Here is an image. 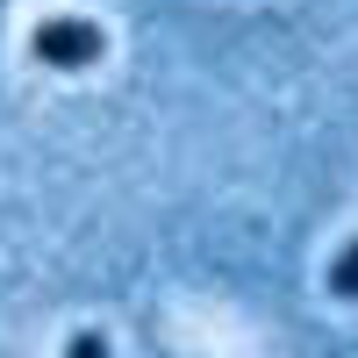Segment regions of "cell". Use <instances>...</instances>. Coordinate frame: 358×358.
I'll list each match as a JSON object with an SVG mask.
<instances>
[{"label": "cell", "mask_w": 358, "mask_h": 358, "mask_svg": "<svg viewBox=\"0 0 358 358\" xmlns=\"http://www.w3.org/2000/svg\"><path fill=\"white\" fill-rule=\"evenodd\" d=\"M29 50L43 57L50 72H86V65H101V22H86V15H43L36 29H29Z\"/></svg>", "instance_id": "1"}, {"label": "cell", "mask_w": 358, "mask_h": 358, "mask_svg": "<svg viewBox=\"0 0 358 358\" xmlns=\"http://www.w3.org/2000/svg\"><path fill=\"white\" fill-rule=\"evenodd\" d=\"M330 294H344V301H358V236L330 258Z\"/></svg>", "instance_id": "2"}, {"label": "cell", "mask_w": 358, "mask_h": 358, "mask_svg": "<svg viewBox=\"0 0 358 358\" xmlns=\"http://www.w3.org/2000/svg\"><path fill=\"white\" fill-rule=\"evenodd\" d=\"M65 358H108V337H101V330H79V337L65 344Z\"/></svg>", "instance_id": "3"}, {"label": "cell", "mask_w": 358, "mask_h": 358, "mask_svg": "<svg viewBox=\"0 0 358 358\" xmlns=\"http://www.w3.org/2000/svg\"><path fill=\"white\" fill-rule=\"evenodd\" d=\"M0 8H8V0H0Z\"/></svg>", "instance_id": "4"}]
</instances>
